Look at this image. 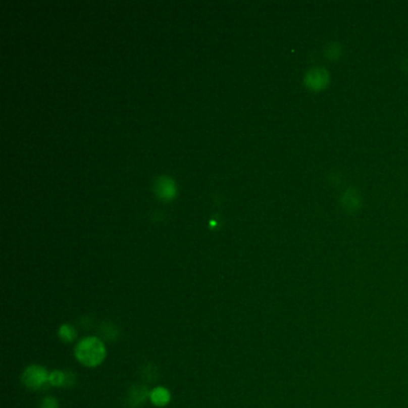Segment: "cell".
<instances>
[{
    "mask_svg": "<svg viewBox=\"0 0 408 408\" xmlns=\"http://www.w3.org/2000/svg\"><path fill=\"white\" fill-rule=\"evenodd\" d=\"M49 383L54 387H65L66 383V372L53 371L49 374Z\"/></svg>",
    "mask_w": 408,
    "mask_h": 408,
    "instance_id": "obj_7",
    "label": "cell"
},
{
    "mask_svg": "<svg viewBox=\"0 0 408 408\" xmlns=\"http://www.w3.org/2000/svg\"><path fill=\"white\" fill-rule=\"evenodd\" d=\"M305 82L313 89H320L328 82V73L323 69H313L305 76Z\"/></svg>",
    "mask_w": 408,
    "mask_h": 408,
    "instance_id": "obj_3",
    "label": "cell"
},
{
    "mask_svg": "<svg viewBox=\"0 0 408 408\" xmlns=\"http://www.w3.org/2000/svg\"><path fill=\"white\" fill-rule=\"evenodd\" d=\"M59 336H60V339L63 340V341H65V342L73 341L74 338L77 336L76 329H74L71 325L61 326L60 329H59Z\"/></svg>",
    "mask_w": 408,
    "mask_h": 408,
    "instance_id": "obj_6",
    "label": "cell"
},
{
    "mask_svg": "<svg viewBox=\"0 0 408 408\" xmlns=\"http://www.w3.org/2000/svg\"><path fill=\"white\" fill-rule=\"evenodd\" d=\"M148 396H150L152 403L156 404L158 407H163L165 404L169 403L170 401V393L163 387H158L156 389H154Z\"/></svg>",
    "mask_w": 408,
    "mask_h": 408,
    "instance_id": "obj_4",
    "label": "cell"
},
{
    "mask_svg": "<svg viewBox=\"0 0 408 408\" xmlns=\"http://www.w3.org/2000/svg\"><path fill=\"white\" fill-rule=\"evenodd\" d=\"M106 346L99 339L89 336L83 339L76 347V357L83 365L93 368L99 365L106 358Z\"/></svg>",
    "mask_w": 408,
    "mask_h": 408,
    "instance_id": "obj_1",
    "label": "cell"
},
{
    "mask_svg": "<svg viewBox=\"0 0 408 408\" xmlns=\"http://www.w3.org/2000/svg\"><path fill=\"white\" fill-rule=\"evenodd\" d=\"M41 408H59V403H58V401L54 397L48 396L42 401Z\"/></svg>",
    "mask_w": 408,
    "mask_h": 408,
    "instance_id": "obj_9",
    "label": "cell"
},
{
    "mask_svg": "<svg viewBox=\"0 0 408 408\" xmlns=\"http://www.w3.org/2000/svg\"><path fill=\"white\" fill-rule=\"evenodd\" d=\"M22 382L29 389L37 390L43 388L49 382V375L44 368L38 367V365H31L24 371Z\"/></svg>",
    "mask_w": 408,
    "mask_h": 408,
    "instance_id": "obj_2",
    "label": "cell"
},
{
    "mask_svg": "<svg viewBox=\"0 0 408 408\" xmlns=\"http://www.w3.org/2000/svg\"><path fill=\"white\" fill-rule=\"evenodd\" d=\"M345 200H348V201H346V203H348L349 207H352L353 205H357V201H354V200H358V197H357V195H355V194H353V193L349 192V190H348L347 199H345Z\"/></svg>",
    "mask_w": 408,
    "mask_h": 408,
    "instance_id": "obj_10",
    "label": "cell"
},
{
    "mask_svg": "<svg viewBox=\"0 0 408 408\" xmlns=\"http://www.w3.org/2000/svg\"><path fill=\"white\" fill-rule=\"evenodd\" d=\"M101 332L103 336L108 340H114L118 338V330H116V327L113 323H105Z\"/></svg>",
    "mask_w": 408,
    "mask_h": 408,
    "instance_id": "obj_8",
    "label": "cell"
},
{
    "mask_svg": "<svg viewBox=\"0 0 408 408\" xmlns=\"http://www.w3.org/2000/svg\"><path fill=\"white\" fill-rule=\"evenodd\" d=\"M147 395L150 394H148L146 388L142 387V385H135V387H133L131 390H129L128 394L129 403H131V406H138V404L144 402L145 399L147 397Z\"/></svg>",
    "mask_w": 408,
    "mask_h": 408,
    "instance_id": "obj_5",
    "label": "cell"
}]
</instances>
